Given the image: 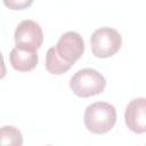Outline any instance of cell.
I'll return each mask as SVG.
<instances>
[{
	"mask_svg": "<svg viewBox=\"0 0 146 146\" xmlns=\"http://www.w3.org/2000/svg\"><path fill=\"white\" fill-rule=\"evenodd\" d=\"M92 54L98 58H107L119 51L122 44L121 34L112 27H99L90 36Z\"/></svg>",
	"mask_w": 146,
	"mask_h": 146,
	"instance_id": "3957f363",
	"label": "cell"
},
{
	"mask_svg": "<svg viewBox=\"0 0 146 146\" xmlns=\"http://www.w3.org/2000/svg\"><path fill=\"white\" fill-rule=\"evenodd\" d=\"M5 6L11 10H22L30 7L34 0H2Z\"/></svg>",
	"mask_w": 146,
	"mask_h": 146,
	"instance_id": "30bf717a",
	"label": "cell"
},
{
	"mask_svg": "<svg viewBox=\"0 0 146 146\" xmlns=\"http://www.w3.org/2000/svg\"><path fill=\"white\" fill-rule=\"evenodd\" d=\"M11 66L19 72H27L33 70L39 60L36 50H27L19 47L11 49L9 55Z\"/></svg>",
	"mask_w": 146,
	"mask_h": 146,
	"instance_id": "52a82bcc",
	"label": "cell"
},
{
	"mask_svg": "<svg viewBox=\"0 0 146 146\" xmlns=\"http://www.w3.org/2000/svg\"><path fill=\"white\" fill-rule=\"evenodd\" d=\"M58 56L70 65H73L84 51V41L82 36L74 31H68L60 35L55 46Z\"/></svg>",
	"mask_w": 146,
	"mask_h": 146,
	"instance_id": "5b68a950",
	"label": "cell"
},
{
	"mask_svg": "<svg viewBox=\"0 0 146 146\" xmlns=\"http://www.w3.org/2000/svg\"><path fill=\"white\" fill-rule=\"evenodd\" d=\"M83 122L88 131L96 135L106 133L116 122V110L106 102L92 103L84 111Z\"/></svg>",
	"mask_w": 146,
	"mask_h": 146,
	"instance_id": "6da1fadb",
	"label": "cell"
},
{
	"mask_svg": "<svg viewBox=\"0 0 146 146\" xmlns=\"http://www.w3.org/2000/svg\"><path fill=\"white\" fill-rule=\"evenodd\" d=\"M6 73H7V68H6V65H5L3 56H2V54L0 52V79L5 78Z\"/></svg>",
	"mask_w": 146,
	"mask_h": 146,
	"instance_id": "8fae6325",
	"label": "cell"
},
{
	"mask_svg": "<svg viewBox=\"0 0 146 146\" xmlns=\"http://www.w3.org/2000/svg\"><path fill=\"white\" fill-rule=\"evenodd\" d=\"M105 87L106 80L104 75L90 67L79 70L70 79V88L73 94L82 98L98 95L104 91Z\"/></svg>",
	"mask_w": 146,
	"mask_h": 146,
	"instance_id": "7a4b0ae2",
	"label": "cell"
},
{
	"mask_svg": "<svg viewBox=\"0 0 146 146\" xmlns=\"http://www.w3.org/2000/svg\"><path fill=\"white\" fill-rule=\"evenodd\" d=\"M14 38L16 47L27 50H36L43 42V32L36 22L24 19L16 26Z\"/></svg>",
	"mask_w": 146,
	"mask_h": 146,
	"instance_id": "277c9868",
	"label": "cell"
},
{
	"mask_svg": "<svg viewBox=\"0 0 146 146\" xmlns=\"http://www.w3.org/2000/svg\"><path fill=\"white\" fill-rule=\"evenodd\" d=\"M124 121L127 127L136 133L146 131V99L144 97L135 98L127 105Z\"/></svg>",
	"mask_w": 146,
	"mask_h": 146,
	"instance_id": "8992f818",
	"label": "cell"
},
{
	"mask_svg": "<svg viewBox=\"0 0 146 146\" xmlns=\"http://www.w3.org/2000/svg\"><path fill=\"white\" fill-rule=\"evenodd\" d=\"M72 65L64 62L56 52L55 47L48 49L46 55V68L51 74H63L71 68Z\"/></svg>",
	"mask_w": 146,
	"mask_h": 146,
	"instance_id": "ba28073f",
	"label": "cell"
},
{
	"mask_svg": "<svg viewBox=\"0 0 146 146\" xmlns=\"http://www.w3.org/2000/svg\"><path fill=\"white\" fill-rule=\"evenodd\" d=\"M2 145H23L22 132L13 125H3L0 128V146Z\"/></svg>",
	"mask_w": 146,
	"mask_h": 146,
	"instance_id": "9c48e42d",
	"label": "cell"
}]
</instances>
